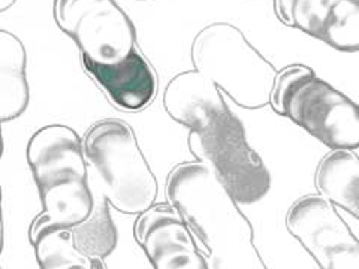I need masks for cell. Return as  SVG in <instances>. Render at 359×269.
<instances>
[{
	"label": "cell",
	"mask_w": 359,
	"mask_h": 269,
	"mask_svg": "<svg viewBox=\"0 0 359 269\" xmlns=\"http://www.w3.org/2000/svg\"><path fill=\"white\" fill-rule=\"evenodd\" d=\"M269 105L276 114L289 118L332 150L356 151L359 147L356 102L306 64L277 71Z\"/></svg>",
	"instance_id": "277c9868"
},
{
	"label": "cell",
	"mask_w": 359,
	"mask_h": 269,
	"mask_svg": "<svg viewBox=\"0 0 359 269\" xmlns=\"http://www.w3.org/2000/svg\"><path fill=\"white\" fill-rule=\"evenodd\" d=\"M287 232L322 269H359V241L335 205L320 195H306L290 205Z\"/></svg>",
	"instance_id": "ba28073f"
},
{
	"label": "cell",
	"mask_w": 359,
	"mask_h": 269,
	"mask_svg": "<svg viewBox=\"0 0 359 269\" xmlns=\"http://www.w3.org/2000/svg\"><path fill=\"white\" fill-rule=\"evenodd\" d=\"M314 187L335 207L359 216V159L355 150L337 149L319 162Z\"/></svg>",
	"instance_id": "5bb4252c"
},
{
	"label": "cell",
	"mask_w": 359,
	"mask_h": 269,
	"mask_svg": "<svg viewBox=\"0 0 359 269\" xmlns=\"http://www.w3.org/2000/svg\"><path fill=\"white\" fill-rule=\"evenodd\" d=\"M88 75L104 90L109 102L126 112L147 108L157 93V75L147 59L135 50L116 63H96L81 57Z\"/></svg>",
	"instance_id": "8fae6325"
},
{
	"label": "cell",
	"mask_w": 359,
	"mask_h": 269,
	"mask_svg": "<svg viewBox=\"0 0 359 269\" xmlns=\"http://www.w3.org/2000/svg\"><path fill=\"white\" fill-rule=\"evenodd\" d=\"M53 17L92 62L116 63L137 47V30L116 0H54Z\"/></svg>",
	"instance_id": "52a82bcc"
},
{
	"label": "cell",
	"mask_w": 359,
	"mask_h": 269,
	"mask_svg": "<svg viewBox=\"0 0 359 269\" xmlns=\"http://www.w3.org/2000/svg\"><path fill=\"white\" fill-rule=\"evenodd\" d=\"M27 51L18 36L0 30V121H13L29 106Z\"/></svg>",
	"instance_id": "4fadbf2b"
},
{
	"label": "cell",
	"mask_w": 359,
	"mask_h": 269,
	"mask_svg": "<svg viewBox=\"0 0 359 269\" xmlns=\"http://www.w3.org/2000/svg\"><path fill=\"white\" fill-rule=\"evenodd\" d=\"M4 251V207H2V186H0V254Z\"/></svg>",
	"instance_id": "2e32d148"
},
{
	"label": "cell",
	"mask_w": 359,
	"mask_h": 269,
	"mask_svg": "<svg viewBox=\"0 0 359 269\" xmlns=\"http://www.w3.org/2000/svg\"><path fill=\"white\" fill-rule=\"evenodd\" d=\"M29 240L42 269H104L78 250L69 226L35 217L29 228Z\"/></svg>",
	"instance_id": "9a60e30c"
},
{
	"label": "cell",
	"mask_w": 359,
	"mask_h": 269,
	"mask_svg": "<svg viewBox=\"0 0 359 269\" xmlns=\"http://www.w3.org/2000/svg\"><path fill=\"white\" fill-rule=\"evenodd\" d=\"M187 147L198 162L217 175L238 204H257L268 195L271 174L247 141L243 121L228 106L207 126L190 130Z\"/></svg>",
	"instance_id": "8992f818"
},
{
	"label": "cell",
	"mask_w": 359,
	"mask_h": 269,
	"mask_svg": "<svg viewBox=\"0 0 359 269\" xmlns=\"http://www.w3.org/2000/svg\"><path fill=\"white\" fill-rule=\"evenodd\" d=\"M274 13L286 27L304 32L334 50H359L358 0H274Z\"/></svg>",
	"instance_id": "30bf717a"
},
{
	"label": "cell",
	"mask_w": 359,
	"mask_h": 269,
	"mask_svg": "<svg viewBox=\"0 0 359 269\" xmlns=\"http://www.w3.org/2000/svg\"><path fill=\"white\" fill-rule=\"evenodd\" d=\"M17 0H0V14L5 13L9 8H13V5H15Z\"/></svg>",
	"instance_id": "e0dca14e"
},
{
	"label": "cell",
	"mask_w": 359,
	"mask_h": 269,
	"mask_svg": "<svg viewBox=\"0 0 359 269\" xmlns=\"http://www.w3.org/2000/svg\"><path fill=\"white\" fill-rule=\"evenodd\" d=\"M135 240L156 269H208L192 230L171 204L151 205L138 214Z\"/></svg>",
	"instance_id": "9c48e42d"
},
{
	"label": "cell",
	"mask_w": 359,
	"mask_h": 269,
	"mask_svg": "<svg viewBox=\"0 0 359 269\" xmlns=\"http://www.w3.org/2000/svg\"><path fill=\"white\" fill-rule=\"evenodd\" d=\"M26 159L43 211L41 220L65 224L86 221L107 200L90 179L83 139L69 126L48 125L32 134Z\"/></svg>",
	"instance_id": "7a4b0ae2"
},
{
	"label": "cell",
	"mask_w": 359,
	"mask_h": 269,
	"mask_svg": "<svg viewBox=\"0 0 359 269\" xmlns=\"http://www.w3.org/2000/svg\"><path fill=\"white\" fill-rule=\"evenodd\" d=\"M226 106L219 87L198 71L175 75L163 93L166 114L189 130L207 126Z\"/></svg>",
	"instance_id": "7c38bea8"
},
{
	"label": "cell",
	"mask_w": 359,
	"mask_h": 269,
	"mask_svg": "<svg viewBox=\"0 0 359 269\" xmlns=\"http://www.w3.org/2000/svg\"><path fill=\"white\" fill-rule=\"evenodd\" d=\"M190 59L195 71L204 74L238 106L261 109L269 105L276 66L231 22H211L201 29L192 41Z\"/></svg>",
	"instance_id": "5b68a950"
},
{
	"label": "cell",
	"mask_w": 359,
	"mask_h": 269,
	"mask_svg": "<svg viewBox=\"0 0 359 269\" xmlns=\"http://www.w3.org/2000/svg\"><path fill=\"white\" fill-rule=\"evenodd\" d=\"M165 195L205 249L210 268L266 269L250 220L207 165L196 160L174 166Z\"/></svg>",
	"instance_id": "6da1fadb"
},
{
	"label": "cell",
	"mask_w": 359,
	"mask_h": 269,
	"mask_svg": "<svg viewBox=\"0 0 359 269\" xmlns=\"http://www.w3.org/2000/svg\"><path fill=\"white\" fill-rule=\"evenodd\" d=\"M90 179L109 207L125 216H138L156 204L159 183L128 123L100 120L83 141Z\"/></svg>",
	"instance_id": "3957f363"
}]
</instances>
